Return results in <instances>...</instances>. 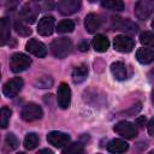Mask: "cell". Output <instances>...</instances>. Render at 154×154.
Here are the masks:
<instances>
[{"mask_svg":"<svg viewBox=\"0 0 154 154\" xmlns=\"http://www.w3.org/2000/svg\"><path fill=\"white\" fill-rule=\"evenodd\" d=\"M55 20L52 16H45L38 20L37 24V32L42 36H49L54 31Z\"/></svg>","mask_w":154,"mask_h":154,"instance_id":"4fadbf2b","label":"cell"},{"mask_svg":"<svg viewBox=\"0 0 154 154\" xmlns=\"http://www.w3.org/2000/svg\"><path fill=\"white\" fill-rule=\"evenodd\" d=\"M70 136L61 131H51L47 135V141L55 148H64L70 143Z\"/></svg>","mask_w":154,"mask_h":154,"instance_id":"ba28073f","label":"cell"},{"mask_svg":"<svg viewBox=\"0 0 154 154\" xmlns=\"http://www.w3.org/2000/svg\"><path fill=\"white\" fill-rule=\"evenodd\" d=\"M101 26V19L97 14L95 13H89L85 16L84 19V28L89 34H94L96 32Z\"/></svg>","mask_w":154,"mask_h":154,"instance_id":"9a60e30c","label":"cell"},{"mask_svg":"<svg viewBox=\"0 0 154 154\" xmlns=\"http://www.w3.org/2000/svg\"><path fill=\"white\" fill-rule=\"evenodd\" d=\"M71 49H72V43H71V40L67 37L55 38L51 43V51L53 55L59 59L66 58L71 53Z\"/></svg>","mask_w":154,"mask_h":154,"instance_id":"6da1fadb","label":"cell"},{"mask_svg":"<svg viewBox=\"0 0 154 154\" xmlns=\"http://www.w3.org/2000/svg\"><path fill=\"white\" fill-rule=\"evenodd\" d=\"M93 47H94V49L96 51V52H100V53H102V52H106L107 49H108V47H109V41H108V38L106 37V36H103V35H96L94 38H93Z\"/></svg>","mask_w":154,"mask_h":154,"instance_id":"d6986e66","label":"cell"},{"mask_svg":"<svg viewBox=\"0 0 154 154\" xmlns=\"http://www.w3.org/2000/svg\"><path fill=\"white\" fill-rule=\"evenodd\" d=\"M84 148H83V144L82 143H71V144H67L65 148H63V153H83Z\"/></svg>","mask_w":154,"mask_h":154,"instance_id":"f1b7e54d","label":"cell"},{"mask_svg":"<svg viewBox=\"0 0 154 154\" xmlns=\"http://www.w3.org/2000/svg\"><path fill=\"white\" fill-rule=\"evenodd\" d=\"M153 12H154V0H137L135 5V16L138 19L146 20Z\"/></svg>","mask_w":154,"mask_h":154,"instance_id":"277c9868","label":"cell"},{"mask_svg":"<svg viewBox=\"0 0 154 154\" xmlns=\"http://www.w3.org/2000/svg\"><path fill=\"white\" fill-rule=\"evenodd\" d=\"M140 42L143 46L154 48V32H152V31H143V32H141Z\"/></svg>","mask_w":154,"mask_h":154,"instance_id":"d4e9b609","label":"cell"},{"mask_svg":"<svg viewBox=\"0 0 154 154\" xmlns=\"http://www.w3.org/2000/svg\"><path fill=\"white\" fill-rule=\"evenodd\" d=\"M136 124H138L140 126H143L146 124V117H140L136 119Z\"/></svg>","mask_w":154,"mask_h":154,"instance_id":"d6a6232c","label":"cell"},{"mask_svg":"<svg viewBox=\"0 0 154 154\" xmlns=\"http://www.w3.org/2000/svg\"><path fill=\"white\" fill-rule=\"evenodd\" d=\"M19 146V142H18V138L14 136V134L10 132L6 135L5 137V147L7 150H14L17 149V147Z\"/></svg>","mask_w":154,"mask_h":154,"instance_id":"484cf974","label":"cell"},{"mask_svg":"<svg viewBox=\"0 0 154 154\" xmlns=\"http://www.w3.org/2000/svg\"><path fill=\"white\" fill-rule=\"evenodd\" d=\"M38 144V136L35 132H29L24 138V148L28 150H32Z\"/></svg>","mask_w":154,"mask_h":154,"instance_id":"603a6c76","label":"cell"},{"mask_svg":"<svg viewBox=\"0 0 154 154\" xmlns=\"http://www.w3.org/2000/svg\"><path fill=\"white\" fill-rule=\"evenodd\" d=\"M147 128H148V132H149V135H150V136H154V118H152V119L149 120Z\"/></svg>","mask_w":154,"mask_h":154,"instance_id":"1f68e13d","label":"cell"},{"mask_svg":"<svg viewBox=\"0 0 154 154\" xmlns=\"http://www.w3.org/2000/svg\"><path fill=\"white\" fill-rule=\"evenodd\" d=\"M102 7L111 10V11H123L124 2L123 0H101Z\"/></svg>","mask_w":154,"mask_h":154,"instance_id":"7402d4cb","label":"cell"},{"mask_svg":"<svg viewBox=\"0 0 154 154\" xmlns=\"http://www.w3.org/2000/svg\"><path fill=\"white\" fill-rule=\"evenodd\" d=\"M11 24L7 18H1L0 20V30H1V38H0V45L4 46L6 42L10 40V34H11Z\"/></svg>","mask_w":154,"mask_h":154,"instance_id":"44dd1931","label":"cell"},{"mask_svg":"<svg viewBox=\"0 0 154 154\" xmlns=\"http://www.w3.org/2000/svg\"><path fill=\"white\" fill-rule=\"evenodd\" d=\"M88 75V66L85 64H81L76 66L72 71V79L75 83H82Z\"/></svg>","mask_w":154,"mask_h":154,"instance_id":"ffe728a7","label":"cell"},{"mask_svg":"<svg viewBox=\"0 0 154 154\" xmlns=\"http://www.w3.org/2000/svg\"><path fill=\"white\" fill-rule=\"evenodd\" d=\"M14 29H16L17 34H19L20 36H29L31 34V29L29 26H26L24 23H22L20 20H17L14 23Z\"/></svg>","mask_w":154,"mask_h":154,"instance_id":"83f0119b","label":"cell"},{"mask_svg":"<svg viewBox=\"0 0 154 154\" xmlns=\"http://www.w3.org/2000/svg\"><path fill=\"white\" fill-rule=\"evenodd\" d=\"M57 101L58 106L63 109H66L71 102V89L66 83H60L57 91Z\"/></svg>","mask_w":154,"mask_h":154,"instance_id":"9c48e42d","label":"cell"},{"mask_svg":"<svg viewBox=\"0 0 154 154\" xmlns=\"http://www.w3.org/2000/svg\"><path fill=\"white\" fill-rule=\"evenodd\" d=\"M134 40L128 35H117L113 41V47L116 51L122 53H129L134 48Z\"/></svg>","mask_w":154,"mask_h":154,"instance_id":"30bf717a","label":"cell"},{"mask_svg":"<svg viewBox=\"0 0 154 154\" xmlns=\"http://www.w3.org/2000/svg\"><path fill=\"white\" fill-rule=\"evenodd\" d=\"M113 130L124 138L130 140V138H135L137 136V128L135 126V124H132L130 122H125V120L119 122L114 125Z\"/></svg>","mask_w":154,"mask_h":154,"instance_id":"5b68a950","label":"cell"},{"mask_svg":"<svg viewBox=\"0 0 154 154\" xmlns=\"http://www.w3.org/2000/svg\"><path fill=\"white\" fill-rule=\"evenodd\" d=\"M111 72L117 81H124L128 77L126 65L123 61H116L111 65Z\"/></svg>","mask_w":154,"mask_h":154,"instance_id":"2e32d148","label":"cell"},{"mask_svg":"<svg viewBox=\"0 0 154 154\" xmlns=\"http://www.w3.org/2000/svg\"><path fill=\"white\" fill-rule=\"evenodd\" d=\"M81 4H82V0H59L57 8L61 14L69 16L79 11Z\"/></svg>","mask_w":154,"mask_h":154,"instance_id":"8fae6325","label":"cell"},{"mask_svg":"<svg viewBox=\"0 0 154 154\" xmlns=\"http://www.w3.org/2000/svg\"><path fill=\"white\" fill-rule=\"evenodd\" d=\"M43 116V112H42V108L37 105V103H34V102H29L26 103L22 112H20V117L25 122H34V120H38L41 119Z\"/></svg>","mask_w":154,"mask_h":154,"instance_id":"3957f363","label":"cell"},{"mask_svg":"<svg viewBox=\"0 0 154 154\" xmlns=\"http://www.w3.org/2000/svg\"><path fill=\"white\" fill-rule=\"evenodd\" d=\"M11 109L7 108V107H2L1 108V112H0V125L2 129H6L7 125H8V122H10V118H11Z\"/></svg>","mask_w":154,"mask_h":154,"instance_id":"4316f807","label":"cell"},{"mask_svg":"<svg viewBox=\"0 0 154 154\" xmlns=\"http://www.w3.org/2000/svg\"><path fill=\"white\" fill-rule=\"evenodd\" d=\"M152 101H153V103H154V89H153V91H152Z\"/></svg>","mask_w":154,"mask_h":154,"instance_id":"e575fe53","label":"cell"},{"mask_svg":"<svg viewBox=\"0 0 154 154\" xmlns=\"http://www.w3.org/2000/svg\"><path fill=\"white\" fill-rule=\"evenodd\" d=\"M152 28L154 29V19H153V22H152Z\"/></svg>","mask_w":154,"mask_h":154,"instance_id":"74e56055","label":"cell"},{"mask_svg":"<svg viewBox=\"0 0 154 154\" xmlns=\"http://www.w3.org/2000/svg\"><path fill=\"white\" fill-rule=\"evenodd\" d=\"M150 73H152V76H153V77H154V69H153V70H152V72H150Z\"/></svg>","mask_w":154,"mask_h":154,"instance_id":"8d00e7d4","label":"cell"},{"mask_svg":"<svg viewBox=\"0 0 154 154\" xmlns=\"http://www.w3.org/2000/svg\"><path fill=\"white\" fill-rule=\"evenodd\" d=\"M38 153L41 154V153H47V154H52L53 152L51 150V149H41V150H38Z\"/></svg>","mask_w":154,"mask_h":154,"instance_id":"836d02e7","label":"cell"},{"mask_svg":"<svg viewBox=\"0 0 154 154\" xmlns=\"http://www.w3.org/2000/svg\"><path fill=\"white\" fill-rule=\"evenodd\" d=\"M53 84V81L49 77H42L36 82L37 88H51Z\"/></svg>","mask_w":154,"mask_h":154,"instance_id":"f546056e","label":"cell"},{"mask_svg":"<svg viewBox=\"0 0 154 154\" xmlns=\"http://www.w3.org/2000/svg\"><path fill=\"white\" fill-rule=\"evenodd\" d=\"M25 49H26L30 54H32V55H35V57H37V58H45L46 54H47V48H46V46H45L41 41H37V40H35V38H30V40L26 42Z\"/></svg>","mask_w":154,"mask_h":154,"instance_id":"5bb4252c","label":"cell"},{"mask_svg":"<svg viewBox=\"0 0 154 154\" xmlns=\"http://www.w3.org/2000/svg\"><path fill=\"white\" fill-rule=\"evenodd\" d=\"M128 148H129L128 142L122 140V138H114V140L109 141L107 144V150L109 153H116V154L117 153H124L128 150Z\"/></svg>","mask_w":154,"mask_h":154,"instance_id":"e0dca14e","label":"cell"},{"mask_svg":"<svg viewBox=\"0 0 154 154\" xmlns=\"http://www.w3.org/2000/svg\"><path fill=\"white\" fill-rule=\"evenodd\" d=\"M111 25L114 30H122V31H125V32H136L137 31V25L128 18L113 17Z\"/></svg>","mask_w":154,"mask_h":154,"instance_id":"7c38bea8","label":"cell"},{"mask_svg":"<svg viewBox=\"0 0 154 154\" xmlns=\"http://www.w3.org/2000/svg\"><path fill=\"white\" fill-rule=\"evenodd\" d=\"M24 85V82L20 77H14L10 81H7L2 88V93L6 97H14L16 95L19 94Z\"/></svg>","mask_w":154,"mask_h":154,"instance_id":"52a82bcc","label":"cell"},{"mask_svg":"<svg viewBox=\"0 0 154 154\" xmlns=\"http://www.w3.org/2000/svg\"><path fill=\"white\" fill-rule=\"evenodd\" d=\"M90 2H96V1H99V0H89Z\"/></svg>","mask_w":154,"mask_h":154,"instance_id":"d590c367","label":"cell"},{"mask_svg":"<svg viewBox=\"0 0 154 154\" xmlns=\"http://www.w3.org/2000/svg\"><path fill=\"white\" fill-rule=\"evenodd\" d=\"M40 10L38 7L32 4V2H26L22 8H20V12H19V17L23 22L25 23H29V24H32L36 22L37 19V14H38Z\"/></svg>","mask_w":154,"mask_h":154,"instance_id":"8992f818","label":"cell"},{"mask_svg":"<svg viewBox=\"0 0 154 154\" xmlns=\"http://www.w3.org/2000/svg\"><path fill=\"white\" fill-rule=\"evenodd\" d=\"M31 64V59L24 53H14L10 58V69L14 73L25 71Z\"/></svg>","mask_w":154,"mask_h":154,"instance_id":"7a4b0ae2","label":"cell"},{"mask_svg":"<svg viewBox=\"0 0 154 154\" xmlns=\"http://www.w3.org/2000/svg\"><path fill=\"white\" fill-rule=\"evenodd\" d=\"M136 59L141 64H150L154 61V49L140 48L136 51Z\"/></svg>","mask_w":154,"mask_h":154,"instance_id":"ac0fdd59","label":"cell"},{"mask_svg":"<svg viewBox=\"0 0 154 154\" xmlns=\"http://www.w3.org/2000/svg\"><path fill=\"white\" fill-rule=\"evenodd\" d=\"M88 47H89V43L87 42V40L81 41L79 45H78V49H79L81 52H85V51H88Z\"/></svg>","mask_w":154,"mask_h":154,"instance_id":"4dcf8cb0","label":"cell"},{"mask_svg":"<svg viewBox=\"0 0 154 154\" xmlns=\"http://www.w3.org/2000/svg\"><path fill=\"white\" fill-rule=\"evenodd\" d=\"M73 29H75V23L71 19H64V20L59 22L57 25V31L60 34L71 32V31H73Z\"/></svg>","mask_w":154,"mask_h":154,"instance_id":"cb8c5ba5","label":"cell"}]
</instances>
